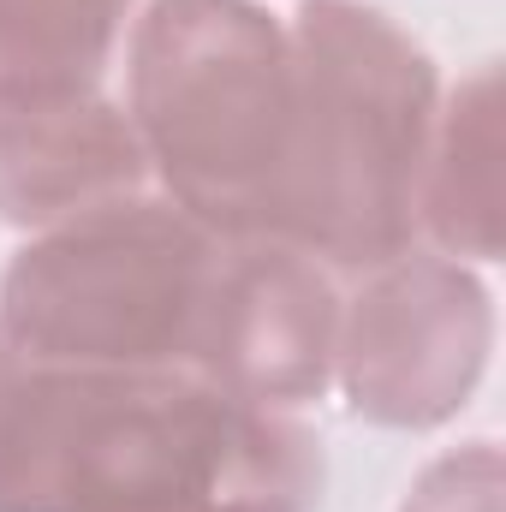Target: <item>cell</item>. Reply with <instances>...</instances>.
Segmentation results:
<instances>
[{"label":"cell","mask_w":506,"mask_h":512,"mask_svg":"<svg viewBox=\"0 0 506 512\" xmlns=\"http://www.w3.org/2000/svg\"><path fill=\"white\" fill-rule=\"evenodd\" d=\"M322 441L185 370L42 364L0 334V512H316Z\"/></svg>","instance_id":"cell-1"},{"label":"cell","mask_w":506,"mask_h":512,"mask_svg":"<svg viewBox=\"0 0 506 512\" xmlns=\"http://www.w3.org/2000/svg\"><path fill=\"white\" fill-rule=\"evenodd\" d=\"M292 36V143L268 239L364 274L417 245L441 114L429 48L364 0H304Z\"/></svg>","instance_id":"cell-2"},{"label":"cell","mask_w":506,"mask_h":512,"mask_svg":"<svg viewBox=\"0 0 506 512\" xmlns=\"http://www.w3.org/2000/svg\"><path fill=\"white\" fill-rule=\"evenodd\" d=\"M126 114L161 197L215 233H268L292 143V36L256 0H149Z\"/></svg>","instance_id":"cell-3"},{"label":"cell","mask_w":506,"mask_h":512,"mask_svg":"<svg viewBox=\"0 0 506 512\" xmlns=\"http://www.w3.org/2000/svg\"><path fill=\"white\" fill-rule=\"evenodd\" d=\"M227 233L161 191L30 233L0 274V334L42 364L197 376Z\"/></svg>","instance_id":"cell-4"},{"label":"cell","mask_w":506,"mask_h":512,"mask_svg":"<svg viewBox=\"0 0 506 512\" xmlns=\"http://www.w3.org/2000/svg\"><path fill=\"white\" fill-rule=\"evenodd\" d=\"M495 298L471 262L411 245L340 298L334 382L376 429H441L489 376Z\"/></svg>","instance_id":"cell-5"},{"label":"cell","mask_w":506,"mask_h":512,"mask_svg":"<svg viewBox=\"0 0 506 512\" xmlns=\"http://www.w3.org/2000/svg\"><path fill=\"white\" fill-rule=\"evenodd\" d=\"M334 346H340L334 268L268 233H227L197 376L233 399L298 411L334 387Z\"/></svg>","instance_id":"cell-6"},{"label":"cell","mask_w":506,"mask_h":512,"mask_svg":"<svg viewBox=\"0 0 506 512\" xmlns=\"http://www.w3.org/2000/svg\"><path fill=\"white\" fill-rule=\"evenodd\" d=\"M149 155L120 102L48 96L0 102V221L24 233L66 227L149 191Z\"/></svg>","instance_id":"cell-7"},{"label":"cell","mask_w":506,"mask_h":512,"mask_svg":"<svg viewBox=\"0 0 506 512\" xmlns=\"http://www.w3.org/2000/svg\"><path fill=\"white\" fill-rule=\"evenodd\" d=\"M417 239L453 262L501 256V66L459 78V90L435 114Z\"/></svg>","instance_id":"cell-8"},{"label":"cell","mask_w":506,"mask_h":512,"mask_svg":"<svg viewBox=\"0 0 506 512\" xmlns=\"http://www.w3.org/2000/svg\"><path fill=\"white\" fill-rule=\"evenodd\" d=\"M131 0H0V102L102 90Z\"/></svg>","instance_id":"cell-9"},{"label":"cell","mask_w":506,"mask_h":512,"mask_svg":"<svg viewBox=\"0 0 506 512\" xmlns=\"http://www.w3.org/2000/svg\"><path fill=\"white\" fill-rule=\"evenodd\" d=\"M399 512H501V447L465 441V447L441 453L405 489Z\"/></svg>","instance_id":"cell-10"}]
</instances>
